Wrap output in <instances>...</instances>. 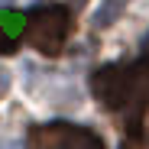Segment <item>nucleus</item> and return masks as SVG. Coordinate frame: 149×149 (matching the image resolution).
Masks as SVG:
<instances>
[{
	"label": "nucleus",
	"mask_w": 149,
	"mask_h": 149,
	"mask_svg": "<svg viewBox=\"0 0 149 149\" xmlns=\"http://www.w3.org/2000/svg\"><path fill=\"white\" fill-rule=\"evenodd\" d=\"M130 3H133V0H101V3H97V10H94V16H91V23H94L97 29H107V26H110V23H113L123 10H127Z\"/></svg>",
	"instance_id": "39448f33"
},
{
	"label": "nucleus",
	"mask_w": 149,
	"mask_h": 149,
	"mask_svg": "<svg viewBox=\"0 0 149 149\" xmlns=\"http://www.w3.org/2000/svg\"><path fill=\"white\" fill-rule=\"evenodd\" d=\"M29 16L19 10H0V55H13L19 49V39L26 33Z\"/></svg>",
	"instance_id": "20e7f679"
},
{
	"label": "nucleus",
	"mask_w": 149,
	"mask_h": 149,
	"mask_svg": "<svg viewBox=\"0 0 149 149\" xmlns=\"http://www.w3.org/2000/svg\"><path fill=\"white\" fill-rule=\"evenodd\" d=\"M3 3H13V0H0V7H3Z\"/></svg>",
	"instance_id": "423d86ee"
},
{
	"label": "nucleus",
	"mask_w": 149,
	"mask_h": 149,
	"mask_svg": "<svg viewBox=\"0 0 149 149\" xmlns=\"http://www.w3.org/2000/svg\"><path fill=\"white\" fill-rule=\"evenodd\" d=\"M94 97L110 110L123 107H146L149 104V65H104L91 78Z\"/></svg>",
	"instance_id": "f257e3e1"
},
{
	"label": "nucleus",
	"mask_w": 149,
	"mask_h": 149,
	"mask_svg": "<svg viewBox=\"0 0 149 149\" xmlns=\"http://www.w3.org/2000/svg\"><path fill=\"white\" fill-rule=\"evenodd\" d=\"M29 149H107L104 139L78 123H39L26 133Z\"/></svg>",
	"instance_id": "f03ea898"
},
{
	"label": "nucleus",
	"mask_w": 149,
	"mask_h": 149,
	"mask_svg": "<svg viewBox=\"0 0 149 149\" xmlns=\"http://www.w3.org/2000/svg\"><path fill=\"white\" fill-rule=\"evenodd\" d=\"M68 29H71V13L58 3L39 7L26 23V36L42 55H58L68 39Z\"/></svg>",
	"instance_id": "7ed1b4c3"
}]
</instances>
